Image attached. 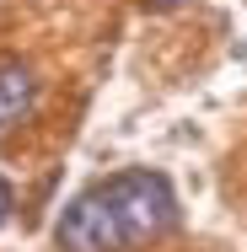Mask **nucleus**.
I'll list each match as a JSON object with an SVG mask.
<instances>
[{
	"label": "nucleus",
	"mask_w": 247,
	"mask_h": 252,
	"mask_svg": "<svg viewBox=\"0 0 247 252\" xmlns=\"http://www.w3.org/2000/svg\"><path fill=\"white\" fill-rule=\"evenodd\" d=\"M102 199L113 204L129 247L156 242V236H167L177 225V199H172V183L161 172H118V177L102 183Z\"/></svg>",
	"instance_id": "f257e3e1"
},
{
	"label": "nucleus",
	"mask_w": 247,
	"mask_h": 252,
	"mask_svg": "<svg viewBox=\"0 0 247 252\" xmlns=\"http://www.w3.org/2000/svg\"><path fill=\"white\" fill-rule=\"evenodd\" d=\"M54 242H59V252H124L129 247V236H124L113 204L102 199V188L65 204V215L54 225Z\"/></svg>",
	"instance_id": "f03ea898"
},
{
	"label": "nucleus",
	"mask_w": 247,
	"mask_h": 252,
	"mask_svg": "<svg viewBox=\"0 0 247 252\" xmlns=\"http://www.w3.org/2000/svg\"><path fill=\"white\" fill-rule=\"evenodd\" d=\"M33 92H38L33 70H27V64H5V70H0V124L22 118V113L33 107Z\"/></svg>",
	"instance_id": "7ed1b4c3"
},
{
	"label": "nucleus",
	"mask_w": 247,
	"mask_h": 252,
	"mask_svg": "<svg viewBox=\"0 0 247 252\" xmlns=\"http://www.w3.org/2000/svg\"><path fill=\"white\" fill-rule=\"evenodd\" d=\"M11 209H16V193H11V183H5V177H0V225H5V220H11Z\"/></svg>",
	"instance_id": "20e7f679"
},
{
	"label": "nucleus",
	"mask_w": 247,
	"mask_h": 252,
	"mask_svg": "<svg viewBox=\"0 0 247 252\" xmlns=\"http://www.w3.org/2000/svg\"><path fill=\"white\" fill-rule=\"evenodd\" d=\"M150 11H172V5H177V0H145Z\"/></svg>",
	"instance_id": "39448f33"
}]
</instances>
